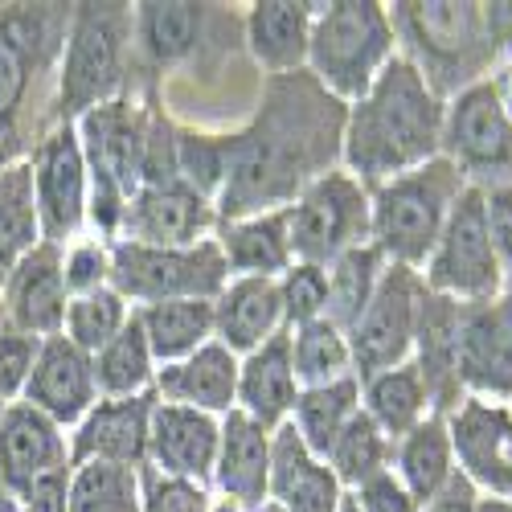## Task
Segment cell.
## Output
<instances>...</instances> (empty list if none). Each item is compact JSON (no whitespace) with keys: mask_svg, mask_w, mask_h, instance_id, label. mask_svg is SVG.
<instances>
[{"mask_svg":"<svg viewBox=\"0 0 512 512\" xmlns=\"http://www.w3.org/2000/svg\"><path fill=\"white\" fill-rule=\"evenodd\" d=\"M345 103L320 82L300 74L263 78L250 115L226 136V181L218 193V218L287 209L312 181L340 168Z\"/></svg>","mask_w":512,"mask_h":512,"instance_id":"cell-1","label":"cell"},{"mask_svg":"<svg viewBox=\"0 0 512 512\" xmlns=\"http://www.w3.org/2000/svg\"><path fill=\"white\" fill-rule=\"evenodd\" d=\"M447 103L426 87V78L398 54L373 87L345 111L340 168L365 189L386 185L443 152Z\"/></svg>","mask_w":512,"mask_h":512,"instance_id":"cell-2","label":"cell"},{"mask_svg":"<svg viewBox=\"0 0 512 512\" xmlns=\"http://www.w3.org/2000/svg\"><path fill=\"white\" fill-rule=\"evenodd\" d=\"M74 5H0V168L58 123V62Z\"/></svg>","mask_w":512,"mask_h":512,"instance_id":"cell-3","label":"cell"},{"mask_svg":"<svg viewBox=\"0 0 512 512\" xmlns=\"http://www.w3.org/2000/svg\"><path fill=\"white\" fill-rule=\"evenodd\" d=\"M136 25V91H164L168 78L213 82L242 46V13L226 5L148 0L132 5Z\"/></svg>","mask_w":512,"mask_h":512,"instance_id":"cell-4","label":"cell"},{"mask_svg":"<svg viewBox=\"0 0 512 512\" xmlns=\"http://www.w3.org/2000/svg\"><path fill=\"white\" fill-rule=\"evenodd\" d=\"M386 9L398 54L443 103L492 74L496 50L484 29V5L476 0H398Z\"/></svg>","mask_w":512,"mask_h":512,"instance_id":"cell-5","label":"cell"},{"mask_svg":"<svg viewBox=\"0 0 512 512\" xmlns=\"http://www.w3.org/2000/svg\"><path fill=\"white\" fill-rule=\"evenodd\" d=\"M136 91V25L132 5H74L58 62V123Z\"/></svg>","mask_w":512,"mask_h":512,"instance_id":"cell-6","label":"cell"},{"mask_svg":"<svg viewBox=\"0 0 512 512\" xmlns=\"http://www.w3.org/2000/svg\"><path fill=\"white\" fill-rule=\"evenodd\" d=\"M463 189L472 185L443 156L369 189V242L381 250V259L390 267L422 271L426 254L435 250Z\"/></svg>","mask_w":512,"mask_h":512,"instance_id":"cell-7","label":"cell"},{"mask_svg":"<svg viewBox=\"0 0 512 512\" xmlns=\"http://www.w3.org/2000/svg\"><path fill=\"white\" fill-rule=\"evenodd\" d=\"M394 58H398V37L386 5H377V0L316 5L308 74L332 99L353 107Z\"/></svg>","mask_w":512,"mask_h":512,"instance_id":"cell-8","label":"cell"},{"mask_svg":"<svg viewBox=\"0 0 512 512\" xmlns=\"http://www.w3.org/2000/svg\"><path fill=\"white\" fill-rule=\"evenodd\" d=\"M230 283L226 259L213 238L197 246H140L111 242V287L132 308L173 300H218Z\"/></svg>","mask_w":512,"mask_h":512,"instance_id":"cell-9","label":"cell"},{"mask_svg":"<svg viewBox=\"0 0 512 512\" xmlns=\"http://www.w3.org/2000/svg\"><path fill=\"white\" fill-rule=\"evenodd\" d=\"M418 275L431 295H443V300H455L463 308L488 304L504 291V267H500L496 242L488 234V213H484L480 189H463V197L455 201L451 218Z\"/></svg>","mask_w":512,"mask_h":512,"instance_id":"cell-10","label":"cell"},{"mask_svg":"<svg viewBox=\"0 0 512 512\" xmlns=\"http://www.w3.org/2000/svg\"><path fill=\"white\" fill-rule=\"evenodd\" d=\"M160 111L156 91H127L95 111H87L74 132L87 156V177L115 185L127 201L148 177V144H152V123Z\"/></svg>","mask_w":512,"mask_h":512,"instance_id":"cell-11","label":"cell"},{"mask_svg":"<svg viewBox=\"0 0 512 512\" xmlns=\"http://www.w3.org/2000/svg\"><path fill=\"white\" fill-rule=\"evenodd\" d=\"M439 156L455 164L459 177L480 193L512 185V119L488 78L447 99Z\"/></svg>","mask_w":512,"mask_h":512,"instance_id":"cell-12","label":"cell"},{"mask_svg":"<svg viewBox=\"0 0 512 512\" xmlns=\"http://www.w3.org/2000/svg\"><path fill=\"white\" fill-rule=\"evenodd\" d=\"M287 218L295 259L328 267L345 250L369 242V189L345 168H332L287 205Z\"/></svg>","mask_w":512,"mask_h":512,"instance_id":"cell-13","label":"cell"},{"mask_svg":"<svg viewBox=\"0 0 512 512\" xmlns=\"http://www.w3.org/2000/svg\"><path fill=\"white\" fill-rule=\"evenodd\" d=\"M33 205L41 222V242L70 246L87 234V156H82L74 123H54L29 152Z\"/></svg>","mask_w":512,"mask_h":512,"instance_id":"cell-14","label":"cell"},{"mask_svg":"<svg viewBox=\"0 0 512 512\" xmlns=\"http://www.w3.org/2000/svg\"><path fill=\"white\" fill-rule=\"evenodd\" d=\"M426 295H431V291H426L418 271L386 267V275H381L369 308L349 328V349H353L357 381L410 361L414 336H418V320H422V308H426Z\"/></svg>","mask_w":512,"mask_h":512,"instance_id":"cell-15","label":"cell"},{"mask_svg":"<svg viewBox=\"0 0 512 512\" xmlns=\"http://www.w3.org/2000/svg\"><path fill=\"white\" fill-rule=\"evenodd\" d=\"M459 476L480 496L512 500V406L463 398L447 414Z\"/></svg>","mask_w":512,"mask_h":512,"instance_id":"cell-16","label":"cell"},{"mask_svg":"<svg viewBox=\"0 0 512 512\" xmlns=\"http://www.w3.org/2000/svg\"><path fill=\"white\" fill-rule=\"evenodd\" d=\"M218 222V205L185 181H156L132 193L119 238L140 246H197L218 234Z\"/></svg>","mask_w":512,"mask_h":512,"instance_id":"cell-17","label":"cell"},{"mask_svg":"<svg viewBox=\"0 0 512 512\" xmlns=\"http://www.w3.org/2000/svg\"><path fill=\"white\" fill-rule=\"evenodd\" d=\"M459 386L467 398L512 406V291L463 308L459 324Z\"/></svg>","mask_w":512,"mask_h":512,"instance_id":"cell-18","label":"cell"},{"mask_svg":"<svg viewBox=\"0 0 512 512\" xmlns=\"http://www.w3.org/2000/svg\"><path fill=\"white\" fill-rule=\"evenodd\" d=\"M66 304H70V291L62 275V246L54 242H37L0 279V308H5L9 332L33 336V340L62 336Z\"/></svg>","mask_w":512,"mask_h":512,"instance_id":"cell-19","label":"cell"},{"mask_svg":"<svg viewBox=\"0 0 512 512\" xmlns=\"http://www.w3.org/2000/svg\"><path fill=\"white\" fill-rule=\"evenodd\" d=\"M17 402L54 418L62 431H74V426L87 418V410L99 402L91 357L74 349L66 336L37 340V353H33V365H29V377H25Z\"/></svg>","mask_w":512,"mask_h":512,"instance_id":"cell-20","label":"cell"},{"mask_svg":"<svg viewBox=\"0 0 512 512\" xmlns=\"http://www.w3.org/2000/svg\"><path fill=\"white\" fill-rule=\"evenodd\" d=\"M156 402H160L156 390L136 398H99L87 410V418L70 431V467L78 463L144 467Z\"/></svg>","mask_w":512,"mask_h":512,"instance_id":"cell-21","label":"cell"},{"mask_svg":"<svg viewBox=\"0 0 512 512\" xmlns=\"http://www.w3.org/2000/svg\"><path fill=\"white\" fill-rule=\"evenodd\" d=\"M70 467V435L54 418L25 402H9L0 414V492L25 496L37 480Z\"/></svg>","mask_w":512,"mask_h":512,"instance_id":"cell-22","label":"cell"},{"mask_svg":"<svg viewBox=\"0 0 512 512\" xmlns=\"http://www.w3.org/2000/svg\"><path fill=\"white\" fill-rule=\"evenodd\" d=\"M218 443H222V418L173 402H156L152 435H148V463L156 472L213 488Z\"/></svg>","mask_w":512,"mask_h":512,"instance_id":"cell-23","label":"cell"},{"mask_svg":"<svg viewBox=\"0 0 512 512\" xmlns=\"http://www.w3.org/2000/svg\"><path fill=\"white\" fill-rule=\"evenodd\" d=\"M316 5L308 0H259L242 13V46L246 58L263 70V78L308 70Z\"/></svg>","mask_w":512,"mask_h":512,"instance_id":"cell-24","label":"cell"},{"mask_svg":"<svg viewBox=\"0 0 512 512\" xmlns=\"http://www.w3.org/2000/svg\"><path fill=\"white\" fill-rule=\"evenodd\" d=\"M271 439L275 431L246 418L242 410H230L222 418V443L218 463H213V496L234 500L246 512L263 508L271 488Z\"/></svg>","mask_w":512,"mask_h":512,"instance_id":"cell-25","label":"cell"},{"mask_svg":"<svg viewBox=\"0 0 512 512\" xmlns=\"http://www.w3.org/2000/svg\"><path fill=\"white\" fill-rule=\"evenodd\" d=\"M345 488L332 476V467L304 447V439L283 422L271 439V488L267 504L279 512H340Z\"/></svg>","mask_w":512,"mask_h":512,"instance_id":"cell-26","label":"cell"},{"mask_svg":"<svg viewBox=\"0 0 512 512\" xmlns=\"http://www.w3.org/2000/svg\"><path fill=\"white\" fill-rule=\"evenodd\" d=\"M238 365H242L238 353H230L226 345H218V340H209V345H201L193 357L160 365L152 390L160 402L226 418L230 410H238Z\"/></svg>","mask_w":512,"mask_h":512,"instance_id":"cell-27","label":"cell"},{"mask_svg":"<svg viewBox=\"0 0 512 512\" xmlns=\"http://www.w3.org/2000/svg\"><path fill=\"white\" fill-rule=\"evenodd\" d=\"M283 328L287 324H283V304H279L275 279H259V275L230 279L218 300H213V340L238 357L263 349Z\"/></svg>","mask_w":512,"mask_h":512,"instance_id":"cell-28","label":"cell"},{"mask_svg":"<svg viewBox=\"0 0 512 512\" xmlns=\"http://www.w3.org/2000/svg\"><path fill=\"white\" fill-rule=\"evenodd\" d=\"M459 324H463V304L443 300V295H426L410 361L422 373L426 390H431L435 414L443 418L467 398L459 386Z\"/></svg>","mask_w":512,"mask_h":512,"instance_id":"cell-29","label":"cell"},{"mask_svg":"<svg viewBox=\"0 0 512 512\" xmlns=\"http://www.w3.org/2000/svg\"><path fill=\"white\" fill-rule=\"evenodd\" d=\"M295 398H300V377H295V365H291V336L283 328L263 349L242 357L238 410L259 426H267V431H279L295 410Z\"/></svg>","mask_w":512,"mask_h":512,"instance_id":"cell-30","label":"cell"},{"mask_svg":"<svg viewBox=\"0 0 512 512\" xmlns=\"http://www.w3.org/2000/svg\"><path fill=\"white\" fill-rule=\"evenodd\" d=\"M218 242L230 279L259 275V279H279L291 263V218L287 209H267V213H246V218L218 222Z\"/></svg>","mask_w":512,"mask_h":512,"instance_id":"cell-31","label":"cell"},{"mask_svg":"<svg viewBox=\"0 0 512 512\" xmlns=\"http://www.w3.org/2000/svg\"><path fill=\"white\" fill-rule=\"evenodd\" d=\"M390 472L398 476V484L418 500H435L455 476V447H451V431H447V418L431 414L422 418L414 431H406L402 439H394V467Z\"/></svg>","mask_w":512,"mask_h":512,"instance_id":"cell-32","label":"cell"},{"mask_svg":"<svg viewBox=\"0 0 512 512\" xmlns=\"http://www.w3.org/2000/svg\"><path fill=\"white\" fill-rule=\"evenodd\" d=\"M361 410L386 431L390 439H402L406 431L422 418H431V390H426L422 373L414 369V361H402L394 369H381L373 377L361 381Z\"/></svg>","mask_w":512,"mask_h":512,"instance_id":"cell-33","label":"cell"},{"mask_svg":"<svg viewBox=\"0 0 512 512\" xmlns=\"http://www.w3.org/2000/svg\"><path fill=\"white\" fill-rule=\"evenodd\" d=\"M357 414H361V381L340 377V381H328V386H304L287 422L312 455L328 459L332 443L345 435V426Z\"/></svg>","mask_w":512,"mask_h":512,"instance_id":"cell-34","label":"cell"},{"mask_svg":"<svg viewBox=\"0 0 512 512\" xmlns=\"http://www.w3.org/2000/svg\"><path fill=\"white\" fill-rule=\"evenodd\" d=\"M136 316H140V328L148 336L156 365L185 361L213 340V300L152 304V308H136Z\"/></svg>","mask_w":512,"mask_h":512,"instance_id":"cell-35","label":"cell"},{"mask_svg":"<svg viewBox=\"0 0 512 512\" xmlns=\"http://www.w3.org/2000/svg\"><path fill=\"white\" fill-rule=\"evenodd\" d=\"M95 369V390L99 398H136L156 386V357L148 349V336L140 328V316L127 320V328L107 340V345L91 357Z\"/></svg>","mask_w":512,"mask_h":512,"instance_id":"cell-36","label":"cell"},{"mask_svg":"<svg viewBox=\"0 0 512 512\" xmlns=\"http://www.w3.org/2000/svg\"><path fill=\"white\" fill-rule=\"evenodd\" d=\"M386 267L390 263L381 259V250L373 242L353 246V250L340 254V259H332L328 263V312H324V320H332L340 332H349L361 320V312L369 308Z\"/></svg>","mask_w":512,"mask_h":512,"instance_id":"cell-37","label":"cell"},{"mask_svg":"<svg viewBox=\"0 0 512 512\" xmlns=\"http://www.w3.org/2000/svg\"><path fill=\"white\" fill-rule=\"evenodd\" d=\"M37 242H41V222L33 205V173L29 160H21L0 168V279Z\"/></svg>","mask_w":512,"mask_h":512,"instance_id":"cell-38","label":"cell"},{"mask_svg":"<svg viewBox=\"0 0 512 512\" xmlns=\"http://www.w3.org/2000/svg\"><path fill=\"white\" fill-rule=\"evenodd\" d=\"M287 336H291V365H295V377H300V390L328 386V381H340V377H357L349 332H340L332 320L287 328Z\"/></svg>","mask_w":512,"mask_h":512,"instance_id":"cell-39","label":"cell"},{"mask_svg":"<svg viewBox=\"0 0 512 512\" xmlns=\"http://www.w3.org/2000/svg\"><path fill=\"white\" fill-rule=\"evenodd\" d=\"M324 463L332 467V476L340 480V488L353 492L365 480H373V476H381V472H390V467H394V439L361 410L345 426V435L332 443Z\"/></svg>","mask_w":512,"mask_h":512,"instance_id":"cell-40","label":"cell"},{"mask_svg":"<svg viewBox=\"0 0 512 512\" xmlns=\"http://www.w3.org/2000/svg\"><path fill=\"white\" fill-rule=\"evenodd\" d=\"M66 512H140V467L78 463L70 472Z\"/></svg>","mask_w":512,"mask_h":512,"instance_id":"cell-41","label":"cell"},{"mask_svg":"<svg viewBox=\"0 0 512 512\" xmlns=\"http://www.w3.org/2000/svg\"><path fill=\"white\" fill-rule=\"evenodd\" d=\"M132 316H136V308L127 304L115 287H103V291H91V295H70L62 336L70 340L74 349L95 357L107 340H115L127 328Z\"/></svg>","mask_w":512,"mask_h":512,"instance_id":"cell-42","label":"cell"},{"mask_svg":"<svg viewBox=\"0 0 512 512\" xmlns=\"http://www.w3.org/2000/svg\"><path fill=\"white\" fill-rule=\"evenodd\" d=\"M275 283H279V304H283L287 328L324 320V312H328V267L295 259Z\"/></svg>","mask_w":512,"mask_h":512,"instance_id":"cell-43","label":"cell"},{"mask_svg":"<svg viewBox=\"0 0 512 512\" xmlns=\"http://www.w3.org/2000/svg\"><path fill=\"white\" fill-rule=\"evenodd\" d=\"M213 488L156 472L152 463L140 467V512H209Z\"/></svg>","mask_w":512,"mask_h":512,"instance_id":"cell-44","label":"cell"},{"mask_svg":"<svg viewBox=\"0 0 512 512\" xmlns=\"http://www.w3.org/2000/svg\"><path fill=\"white\" fill-rule=\"evenodd\" d=\"M62 275L70 295H91L111 287V242L99 234H82L78 242L62 246Z\"/></svg>","mask_w":512,"mask_h":512,"instance_id":"cell-45","label":"cell"},{"mask_svg":"<svg viewBox=\"0 0 512 512\" xmlns=\"http://www.w3.org/2000/svg\"><path fill=\"white\" fill-rule=\"evenodd\" d=\"M33 353H37V340L33 336H21V332H0V406H9L21 398V386L29 377V365H33Z\"/></svg>","mask_w":512,"mask_h":512,"instance_id":"cell-46","label":"cell"},{"mask_svg":"<svg viewBox=\"0 0 512 512\" xmlns=\"http://www.w3.org/2000/svg\"><path fill=\"white\" fill-rule=\"evenodd\" d=\"M349 500L357 504V512H418L422 504L398 484L394 472H381L373 480H365L361 488L349 492Z\"/></svg>","mask_w":512,"mask_h":512,"instance_id":"cell-47","label":"cell"},{"mask_svg":"<svg viewBox=\"0 0 512 512\" xmlns=\"http://www.w3.org/2000/svg\"><path fill=\"white\" fill-rule=\"evenodd\" d=\"M484 213H488V234L496 242L504 279L512 275V185L504 189H488L484 193Z\"/></svg>","mask_w":512,"mask_h":512,"instance_id":"cell-48","label":"cell"},{"mask_svg":"<svg viewBox=\"0 0 512 512\" xmlns=\"http://www.w3.org/2000/svg\"><path fill=\"white\" fill-rule=\"evenodd\" d=\"M70 472H74V467H66V472H54V476H46V480H37L25 496H17L21 512H66Z\"/></svg>","mask_w":512,"mask_h":512,"instance_id":"cell-49","label":"cell"},{"mask_svg":"<svg viewBox=\"0 0 512 512\" xmlns=\"http://www.w3.org/2000/svg\"><path fill=\"white\" fill-rule=\"evenodd\" d=\"M484 29L496 50V62L512 54V0H488L484 5Z\"/></svg>","mask_w":512,"mask_h":512,"instance_id":"cell-50","label":"cell"},{"mask_svg":"<svg viewBox=\"0 0 512 512\" xmlns=\"http://www.w3.org/2000/svg\"><path fill=\"white\" fill-rule=\"evenodd\" d=\"M476 504H480V492L467 484L463 476H455L435 500H426L418 512H476Z\"/></svg>","mask_w":512,"mask_h":512,"instance_id":"cell-51","label":"cell"},{"mask_svg":"<svg viewBox=\"0 0 512 512\" xmlns=\"http://www.w3.org/2000/svg\"><path fill=\"white\" fill-rule=\"evenodd\" d=\"M488 82H492V91H496L500 107H504V111H508V119H512V54H504V58L492 66Z\"/></svg>","mask_w":512,"mask_h":512,"instance_id":"cell-52","label":"cell"},{"mask_svg":"<svg viewBox=\"0 0 512 512\" xmlns=\"http://www.w3.org/2000/svg\"><path fill=\"white\" fill-rule=\"evenodd\" d=\"M476 512H512V500H496V496H480Z\"/></svg>","mask_w":512,"mask_h":512,"instance_id":"cell-53","label":"cell"},{"mask_svg":"<svg viewBox=\"0 0 512 512\" xmlns=\"http://www.w3.org/2000/svg\"><path fill=\"white\" fill-rule=\"evenodd\" d=\"M209 512H246V508H238L234 500H222V496H213V504H209Z\"/></svg>","mask_w":512,"mask_h":512,"instance_id":"cell-54","label":"cell"},{"mask_svg":"<svg viewBox=\"0 0 512 512\" xmlns=\"http://www.w3.org/2000/svg\"><path fill=\"white\" fill-rule=\"evenodd\" d=\"M0 512H21L17 496H5V492H0Z\"/></svg>","mask_w":512,"mask_h":512,"instance_id":"cell-55","label":"cell"},{"mask_svg":"<svg viewBox=\"0 0 512 512\" xmlns=\"http://www.w3.org/2000/svg\"><path fill=\"white\" fill-rule=\"evenodd\" d=\"M340 512H357V504H353V500L345 496V504H340Z\"/></svg>","mask_w":512,"mask_h":512,"instance_id":"cell-56","label":"cell"},{"mask_svg":"<svg viewBox=\"0 0 512 512\" xmlns=\"http://www.w3.org/2000/svg\"><path fill=\"white\" fill-rule=\"evenodd\" d=\"M254 512H279V508L275 504H263V508H254Z\"/></svg>","mask_w":512,"mask_h":512,"instance_id":"cell-57","label":"cell"},{"mask_svg":"<svg viewBox=\"0 0 512 512\" xmlns=\"http://www.w3.org/2000/svg\"><path fill=\"white\" fill-rule=\"evenodd\" d=\"M0 332H5V308H0Z\"/></svg>","mask_w":512,"mask_h":512,"instance_id":"cell-58","label":"cell"},{"mask_svg":"<svg viewBox=\"0 0 512 512\" xmlns=\"http://www.w3.org/2000/svg\"><path fill=\"white\" fill-rule=\"evenodd\" d=\"M0 414H5V406H0Z\"/></svg>","mask_w":512,"mask_h":512,"instance_id":"cell-59","label":"cell"}]
</instances>
